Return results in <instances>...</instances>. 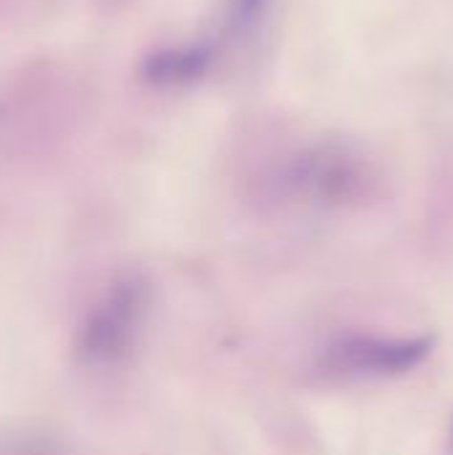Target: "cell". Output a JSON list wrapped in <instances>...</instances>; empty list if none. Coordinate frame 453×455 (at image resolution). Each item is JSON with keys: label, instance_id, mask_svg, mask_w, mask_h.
Wrapping results in <instances>:
<instances>
[{"label": "cell", "instance_id": "277c9868", "mask_svg": "<svg viewBox=\"0 0 453 455\" xmlns=\"http://www.w3.org/2000/svg\"><path fill=\"white\" fill-rule=\"evenodd\" d=\"M216 61L214 43H192L179 48H166L147 61L150 80L160 85H187L208 75Z\"/></svg>", "mask_w": 453, "mask_h": 455}, {"label": "cell", "instance_id": "7a4b0ae2", "mask_svg": "<svg viewBox=\"0 0 453 455\" xmlns=\"http://www.w3.org/2000/svg\"><path fill=\"white\" fill-rule=\"evenodd\" d=\"M144 299L147 293L142 283L136 280L120 283L99 307L88 328V352L101 360L120 357L136 336L139 320L144 315Z\"/></svg>", "mask_w": 453, "mask_h": 455}, {"label": "cell", "instance_id": "5b68a950", "mask_svg": "<svg viewBox=\"0 0 453 455\" xmlns=\"http://www.w3.org/2000/svg\"><path fill=\"white\" fill-rule=\"evenodd\" d=\"M267 0H227V27L232 32H246L262 16Z\"/></svg>", "mask_w": 453, "mask_h": 455}, {"label": "cell", "instance_id": "3957f363", "mask_svg": "<svg viewBox=\"0 0 453 455\" xmlns=\"http://www.w3.org/2000/svg\"><path fill=\"white\" fill-rule=\"evenodd\" d=\"M296 187L315 197V200H326V203H344L350 197H355L360 192L363 184V173L360 165L344 155V152H331V149H318L312 155H307L299 168H296Z\"/></svg>", "mask_w": 453, "mask_h": 455}, {"label": "cell", "instance_id": "6da1fadb", "mask_svg": "<svg viewBox=\"0 0 453 455\" xmlns=\"http://www.w3.org/2000/svg\"><path fill=\"white\" fill-rule=\"evenodd\" d=\"M433 355V336L344 333L323 347L320 368L344 379H387L419 368Z\"/></svg>", "mask_w": 453, "mask_h": 455}]
</instances>
